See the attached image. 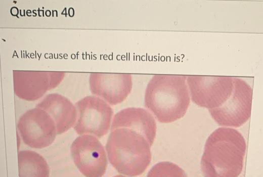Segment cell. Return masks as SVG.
I'll list each match as a JSON object with an SVG mask.
<instances>
[{
    "label": "cell",
    "mask_w": 263,
    "mask_h": 177,
    "mask_svg": "<svg viewBox=\"0 0 263 177\" xmlns=\"http://www.w3.org/2000/svg\"><path fill=\"white\" fill-rule=\"evenodd\" d=\"M147 177H187L184 170L178 165L170 162H160L149 171Z\"/></svg>",
    "instance_id": "5bb4252c"
},
{
    "label": "cell",
    "mask_w": 263,
    "mask_h": 177,
    "mask_svg": "<svg viewBox=\"0 0 263 177\" xmlns=\"http://www.w3.org/2000/svg\"><path fill=\"white\" fill-rule=\"evenodd\" d=\"M17 127L23 142L35 149L48 147L57 135L52 118L45 111L37 107L26 111L20 117Z\"/></svg>",
    "instance_id": "52a82bcc"
},
{
    "label": "cell",
    "mask_w": 263,
    "mask_h": 177,
    "mask_svg": "<svg viewBox=\"0 0 263 177\" xmlns=\"http://www.w3.org/2000/svg\"><path fill=\"white\" fill-rule=\"evenodd\" d=\"M77 118L74 128L79 135L101 138L108 131L113 111L110 105L95 96H86L75 105Z\"/></svg>",
    "instance_id": "5b68a950"
},
{
    "label": "cell",
    "mask_w": 263,
    "mask_h": 177,
    "mask_svg": "<svg viewBox=\"0 0 263 177\" xmlns=\"http://www.w3.org/2000/svg\"><path fill=\"white\" fill-rule=\"evenodd\" d=\"M233 78V88L228 99L220 107L209 110L220 125L239 127L246 122L251 115L253 90L242 78Z\"/></svg>",
    "instance_id": "277c9868"
},
{
    "label": "cell",
    "mask_w": 263,
    "mask_h": 177,
    "mask_svg": "<svg viewBox=\"0 0 263 177\" xmlns=\"http://www.w3.org/2000/svg\"><path fill=\"white\" fill-rule=\"evenodd\" d=\"M111 131L106 144L110 163L126 175L136 176L143 173L151 160V146L146 137L126 127Z\"/></svg>",
    "instance_id": "3957f363"
},
{
    "label": "cell",
    "mask_w": 263,
    "mask_h": 177,
    "mask_svg": "<svg viewBox=\"0 0 263 177\" xmlns=\"http://www.w3.org/2000/svg\"><path fill=\"white\" fill-rule=\"evenodd\" d=\"M246 142L236 129L221 127L207 138L201 160L204 177H238L243 167Z\"/></svg>",
    "instance_id": "6da1fadb"
},
{
    "label": "cell",
    "mask_w": 263,
    "mask_h": 177,
    "mask_svg": "<svg viewBox=\"0 0 263 177\" xmlns=\"http://www.w3.org/2000/svg\"><path fill=\"white\" fill-rule=\"evenodd\" d=\"M113 177H127V176H124V175H116Z\"/></svg>",
    "instance_id": "9a60e30c"
},
{
    "label": "cell",
    "mask_w": 263,
    "mask_h": 177,
    "mask_svg": "<svg viewBox=\"0 0 263 177\" xmlns=\"http://www.w3.org/2000/svg\"><path fill=\"white\" fill-rule=\"evenodd\" d=\"M19 177H49L50 168L45 159L31 150L18 152Z\"/></svg>",
    "instance_id": "4fadbf2b"
},
{
    "label": "cell",
    "mask_w": 263,
    "mask_h": 177,
    "mask_svg": "<svg viewBox=\"0 0 263 177\" xmlns=\"http://www.w3.org/2000/svg\"><path fill=\"white\" fill-rule=\"evenodd\" d=\"M45 111L54 121L57 135L73 126L77 120L75 106L66 97L58 93L49 94L36 105Z\"/></svg>",
    "instance_id": "8fae6325"
},
{
    "label": "cell",
    "mask_w": 263,
    "mask_h": 177,
    "mask_svg": "<svg viewBox=\"0 0 263 177\" xmlns=\"http://www.w3.org/2000/svg\"><path fill=\"white\" fill-rule=\"evenodd\" d=\"M66 73L60 71L13 70L15 94L20 99L34 101L57 87Z\"/></svg>",
    "instance_id": "9c48e42d"
},
{
    "label": "cell",
    "mask_w": 263,
    "mask_h": 177,
    "mask_svg": "<svg viewBox=\"0 0 263 177\" xmlns=\"http://www.w3.org/2000/svg\"><path fill=\"white\" fill-rule=\"evenodd\" d=\"M186 80L192 101L208 110L221 106L233 88L231 76L187 75Z\"/></svg>",
    "instance_id": "8992f818"
},
{
    "label": "cell",
    "mask_w": 263,
    "mask_h": 177,
    "mask_svg": "<svg viewBox=\"0 0 263 177\" xmlns=\"http://www.w3.org/2000/svg\"><path fill=\"white\" fill-rule=\"evenodd\" d=\"M70 150L74 163L85 177H102L105 174L107 155L96 137L81 135L73 142Z\"/></svg>",
    "instance_id": "ba28073f"
},
{
    "label": "cell",
    "mask_w": 263,
    "mask_h": 177,
    "mask_svg": "<svg viewBox=\"0 0 263 177\" xmlns=\"http://www.w3.org/2000/svg\"><path fill=\"white\" fill-rule=\"evenodd\" d=\"M91 93L110 105L123 102L133 86L132 76L129 73L92 72L90 74Z\"/></svg>",
    "instance_id": "30bf717a"
},
{
    "label": "cell",
    "mask_w": 263,
    "mask_h": 177,
    "mask_svg": "<svg viewBox=\"0 0 263 177\" xmlns=\"http://www.w3.org/2000/svg\"><path fill=\"white\" fill-rule=\"evenodd\" d=\"M120 127L133 129L145 136L152 146L156 133V123L153 115L142 108L128 107L113 117L111 130Z\"/></svg>",
    "instance_id": "7c38bea8"
},
{
    "label": "cell",
    "mask_w": 263,
    "mask_h": 177,
    "mask_svg": "<svg viewBox=\"0 0 263 177\" xmlns=\"http://www.w3.org/2000/svg\"><path fill=\"white\" fill-rule=\"evenodd\" d=\"M187 75L155 74L147 85L145 107L161 123L182 118L190 103Z\"/></svg>",
    "instance_id": "7a4b0ae2"
}]
</instances>
